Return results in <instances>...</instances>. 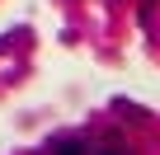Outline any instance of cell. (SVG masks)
I'll list each match as a JSON object with an SVG mask.
<instances>
[{
  "label": "cell",
  "mask_w": 160,
  "mask_h": 155,
  "mask_svg": "<svg viewBox=\"0 0 160 155\" xmlns=\"http://www.w3.org/2000/svg\"><path fill=\"white\" fill-rule=\"evenodd\" d=\"M57 155H80V141H61V146H57Z\"/></svg>",
  "instance_id": "cell-1"
},
{
  "label": "cell",
  "mask_w": 160,
  "mask_h": 155,
  "mask_svg": "<svg viewBox=\"0 0 160 155\" xmlns=\"http://www.w3.org/2000/svg\"><path fill=\"white\" fill-rule=\"evenodd\" d=\"M99 155H122V150H113V146H108V150H99Z\"/></svg>",
  "instance_id": "cell-2"
}]
</instances>
